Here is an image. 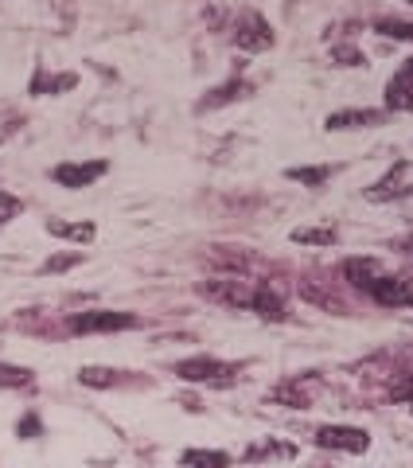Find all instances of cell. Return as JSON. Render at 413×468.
I'll return each instance as SVG.
<instances>
[{"mask_svg":"<svg viewBox=\"0 0 413 468\" xmlns=\"http://www.w3.org/2000/svg\"><path fill=\"white\" fill-rule=\"evenodd\" d=\"M297 449L293 445H277V442H261L246 449V461H293Z\"/></svg>","mask_w":413,"mask_h":468,"instance_id":"15","label":"cell"},{"mask_svg":"<svg viewBox=\"0 0 413 468\" xmlns=\"http://www.w3.org/2000/svg\"><path fill=\"white\" fill-rule=\"evenodd\" d=\"M406 5H413V0H406Z\"/></svg>","mask_w":413,"mask_h":468,"instance_id":"28","label":"cell"},{"mask_svg":"<svg viewBox=\"0 0 413 468\" xmlns=\"http://www.w3.org/2000/svg\"><path fill=\"white\" fill-rule=\"evenodd\" d=\"M82 261V250H71V254H59V258H47L44 261V273H63V270H71Z\"/></svg>","mask_w":413,"mask_h":468,"instance_id":"22","label":"cell"},{"mask_svg":"<svg viewBox=\"0 0 413 468\" xmlns=\"http://www.w3.org/2000/svg\"><path fill=\"white\" fill-rule=\"evenodd\" d=\"M20 433H39V422H35V418H27V422L20 425Z\"/></svg>","mask_w":413,"mask_h":468,"instance_id":"24","label":"cell"},{"mask_svg":"<svg viewBox=\"0 0 413 468\" xmlns=\"http://www.w3.org/2000/svg\"><path fill=\"white\" fill-rule=\"evenodd\" d=\"M47 234L82 246V242H90V239H94V223H59V219H51V223H47Z\"/></svg>","mask_w":413,"mask_h":468,"instance_id":"14","label":"cell"},{"mask_svg":"<svg viewBox=\"0 0 413 468\" xmlns=\"http://www.w3.org/2000/svg\"><path fill=\"white\" fill-rule=\"evenodd\" d=\"M27 379H32V371H24V367H5V363H0V387H24Z\"/></svg>","mask_w":413,"mask_h":468,"instance_id":"23","label":"cell"},{"mask_svg":"<svg viewBox=\"0 0 413 468\" xmlns=\"http://www.w3.org/2000/svg\"><path fill=\"white\" fill-rule=\"evenodd\" d=\"M312 387H316V375H308L305 382H300V379H285L281 387L269 391V402L288 406V410H308L312 406Z\"/></svg>","mask_w":413,"mask_h":468,"instance_id":"8","label":"cell"},{"mask_svg":"<svg viewBox=\"0 0 413 468\" xmlns=\"http://www.w3.org/2000/svg\"><path fill=\"white\" fill-rule=\"evenodd\" d=\"M406 402H409V414H413V391H409V394H406Z\"/></svg>","mask_w":413,"mask_h":468,"instance_id":"26","label":"cell"},{"mask_svg":"<svg viewBox=\"0 0 413 468\" xmlns=\"http://www.w3.org/2000/svg\"><path fill=\"white\" fill-rule=\"evenodd\" d=\"M199 293H203L206 300H218V305H227V309H254L257 285L246 281V278H215V281H203Z\"/></svg>","mask_w":413,"mask_h":468,"instance_id":"1","label":"cell"},{"mask_svg":"<svg viewBox=\"0 0 413 468\" xmlns=\"http://www.w3.org/2000/svg\"><path fill=\"white\" fill-rule=\"evenodd\" d=\"M316 445L343 449V453H367L370 433L367 430H355V425H320V430H316Z\"/></svg>","mask_w":413,"mask_h":468,"instance_id":"6","label":"cell"},{"mask_svg":"<svg viewBox=\"0 0 413 468\" xmlns=\"http://www.w3.org/2000/svg\"><path fill=\"white\" fill-rule=\"evenodd\" d=\"M332 59H336L339 66H363V63H367V59H363V51H359V47H351V44L332 47Z\"/></svg>","mask_w":413,"mask_h":468,"instance_id":"21","label":"cell"},{"mask_svg":"<svg viewBox=\"0 0 413 468\" xmlns=\"http://www.w3.org/2000/svg\"><path fill=\"white\" fill-rule=\"evenodd\" d=\"M285 176L288 180H300L305 188H324L327 176H332V168H327V164H320V168H288Z\"/></svg>","mask_w":413,"mask_h":468,"instance_id":"17","label":"cell"},{"mask_svg":"<svg viewBox=\"0 0 413 468\" xmlns=\"http://www.w3.org/2000/svg\"><path fill=\"white\" fill-rule=\"evenodd\" d=\"M234 47L238 51H266L273 47V27L261 12H242L234 24Z\"/></svg>","mask_w":413,"mask_h":468,"instance_id":"4","label":"cell"},{"mask_svg":"<svg viewBox=\"0 0 413 468\" xmlns=\"http://www.w3.org/2000/svg\"><path fill=\"white\" fill-rule=\"evenodd\" d=\"M378 305L387 309H413V278H398V273H378L367 289Z\"/></svg>","mask_w":413,"mask_h":468,"instance_id":"5","label":"cell"},{"mask_svg":"<svg viewBox=\"0 0 413 468\" xmlns=\"http://www.w3.org/2000/svg\"><path fill=\"white\" fill-rule=\"evenodd\" d=\"M406 71H413V59H409V63H406Z\"/></svg>","mask_w":413,"mask_h":468,"instance_id":"27","label":"cell"},{"mask_svg":"<svg viewBox=\"0 0 413 468\" xmlns=\"http://www.w3.org/2000/svg\"><path fill=\"white\" fill-rule=\"evenodd\" d=\"M254 312L257 316H266V320H285V300L277 289H269V285H257V293H254Z\"/></svg>","mask_w":413,"mask_h":468,"instance_id":"13","label":"cell"},{"mask_svg":"<svg viewBox=\"0 0 413 468\" xmlns=\"http://www.w3.org/2000/svg\"><path fill=\"white\" fill-rule=\"evenodd\" d=\"M250 94V82L246 78H230V82H223V86H215L206 98L199 102V109H218V106H230V102H238V98H246Z\"/></svg>","mask_w":413,"mask_h":468,"instance_id":"11","label":"cell"},{"mask_svg":"<svg viewBox=\"0 0 413 468\" xmlns=\"http://www.w3.org/2000/svg\"><path fill=\"white\" fill-rule=\"evenodd\" d=\"M402 250H406V254H413V234H409V239L402 242Z\"/></svg>","mask_w":413,"mask_h":468,"instance_id":"25","label":"cell"},{"mask_svg":"<svg viewBox=\"0 0 413 468\" xmlns=\"http://www.w3.org/2000/svg\"><path fill=\"white\" fill-rule=\"evenodd\" d=\"M375 32L387 36V39H402V44H413V24H406V20H378Z\"/></svg>","mask_w":413,"mask_h":468,"instance_id":"19","label":"cell"},{"mask_svg":"<svg viewBox=\"0 0 413 468\" xmlns=\"http://www.w3.org/2000/svg\"><path fill=\"white\" fill-rule=\"evenodd\" d=\"M176 375L184 382H234L238 379V367L234 363H223V360H211V355H196V360H184L176 363Z\"/></svg>","mask_w":413,"mask_h":468,"instance_id":"3","label":"cell"},{"mask_svg":"<svg viewBox=\"0 0 413 468\" xmlns=\"http://www.w3.org/2000/svg\"><path fill=\"white\" fill-rule=\"evenodd\" d=\"M184 464H230V453H211V449H187Z\"/></svg>","mask_w":413,"mask_h":468,"instance_id":"20","label":"cell"},{"mask_svg":"<svg viewBox=\"0 0 413 468\" xmlns=\"http://www.w3.org/2000/svg\"><path fill=\"white\" fill-rule=\"evenodd\" d=\"M382 273V266L375 258H348L343 261V278H348L351 285H359V289H370V281H375Z\"/></svg>","mask_w":413,"mask_h":468,"instance_id":"12","label":"cell"},{"mask_svg":"<svg viewBox=\"0 0 413 468\" xmlns=\"http://www.w3.org/2000/svg\"><path fill=\"white\" fill-rule=\"evenodd\" d=\"M382 117L387 114H378V109H339V114H327L324 126L327 129H370V126H382Z\"/></svg>","mask_w":413,"mask_h":468,"instance_id":"9","label":"cell"},{"mask_svg":"<svg viewBox=\"0 0 413 468\" xmlns=\"http://www.w3.org/2000/svg\"><path fill=\"white\" fill-rule=\"evenodd\" d=\"M133 312H114V309H94V312H78L66 320V328L78 336H90V332H126V328H136Z\"/></svg>","mask_w":413,"mask_h":468,"instance_id":"2","label":"cell"},{"mask_svg":"<svg viewBox=\"0 0 413 468\" xmlns=\"http://www.w3.org/2000/svg\"><path fill=\"white\" fill-rule=\"evenodd\" d=\"M293 242H300V246H332L336 242V227H300V230H293Z\"/></svg>","mask_w":413,"mask_h":468,"instance_id":"16","label":"cell"},{"mask_svg":"<svg viewBox=\"0 0 413 468\" xmlns=\"http://www.w3.org/2000/svg\"><path fill=\"white\" fill-rule=\"evenodd\" d=\"M121 371H109V367H82L78 371V379L86 382V387H114Z\"/></svg>","mask_w":413,"mask_h":468,"instance_id":"18","label":"cell"},{"mask_svg":"<svg viewBox=\"0 0 413 468\" xmlns=\"http://www.w3.org/2000/svg\"><path fill=\"white\" fill-rule=\"evenodd\" d=\"M387 106L402 109V114H413V71H406V66L387 82Z\"/></svg>","mask_w":413,"mask_h":468,"instance_id":"10","label":"cell"},{"mask_svg":"<svg viewBox=\"0 0 413 468\" xmlns=\"http://www.w3.org/2000/svg\"><path fill=\"white\" fill-rule=\"evenodd\" d=\"M106 168H109L106 160H86V164H71V160H66L51 176H55V184H59V188H90L94 180H102Z\"/></svg>","mask_w":413,"mask_h":468,"instance_id":"7","label":"cell"}]
</instances>
